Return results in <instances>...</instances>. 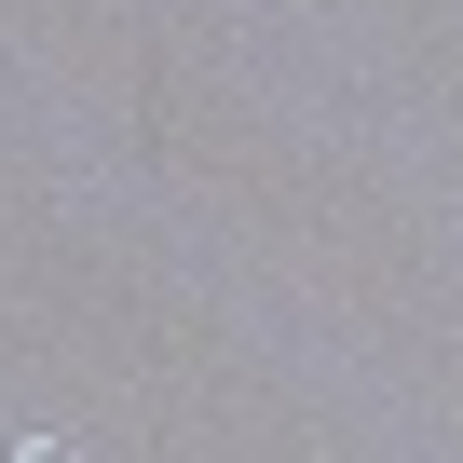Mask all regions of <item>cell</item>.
Instances as JSON below:
<instances>
[{
	"mask_svg": "<svg viewBox=\"0 0 463 463\" xmlns=\"http://www.w3.org/2000/svg\"><path fill=\"white\" fill-rule=\"evenodd\" d=\"M14 463H69V449H55V436H28V449H14Z\"/></svg>",
	"mask_w": 463,
	"mask_h": 463,
	"instance_id": "1",
	"label": "cell"
}]
</instances>
